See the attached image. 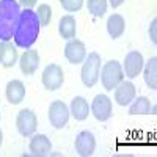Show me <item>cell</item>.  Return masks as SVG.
I'll return each mask as SVG.
<instances>
[{
  "label": "cell",
  "instance_id": "cell-9",
  "mask_svg": "<svg viewBox=\"0 0 157 157\" xmlns=\"http://www.w3.org/2000/svg\"><path fill=\"white\" fill-rule=\"evenodd\" d=\"M143 66H145V60H143V55L138 50H130L124 57V68L123 69L126 72V77L135 78L141 72Z\"/></svg>",
  "mask_w": 157,
  "mask_h": 157
},
{
  "label": "cell",
  "instance_id": "cell-13",
  "mask_svg": "<svg viewBox=\"0 0 157 157\" xmlns=\"http://www.w3.org/2000/svg\"><path fill=\"white\" fill-rule=\"evenodd\" d=\"M135 99V85L132 82H121L115 88V101L120 105H127Z\"/></svg>",
  "mask_w": 157,
  "mask_h": 157
},
{
  "label": "cell",
  "instance_id": "cell-11",
  "mask_svg": "<svg viewBox=\"0 0 157 157\" xmlns=\"http://www.w3.org/2000/svg\"><path fill=\"white\" fill-rule=\"evenodd\" d=\"M64 57H66V60L72 64L82 63L86 57L85 44L82 41H78V39H69L66 47H64Z\"/></svg>",
  "mask_w": 157,
  "mask_h": 157
},
{
  "label": "cell",
  "instance_id": "cell-7",
  "mask_svg": "<svg viewBox=\"0 0 157 157\" xmlns=\"http://www.w3.org/2000/svg\"><path fill=\"white\" fill-rule=\"evenodd\" d=\"M41 80H43L44 88H47L49 91L58 90L64 80V74H63L61 66H58V64H49V66H46L43 71Z\"/></svg>",
  "mask_w": 157,
  "mask_h": 157
},
{
  "label": "cell",
  "instance_id": "cell-18",
  "mask_svg": "<svg viewBox=\"0 0 157 157\" xmlns=\"http://www.w3.org/2000/svg\"><path fill=\"white\" fill-rule=\"evenodd\" d=\"M58 32L61 35V38L64 39H72L75 36V32H77V22H75V17L74 16H63L60 19V24H58Z\"/></svg>",
  "mask_w": 157,
  "mask_h": 157
},
{
  "label": "cell",
  "instance_id": "cell-16",
  "mask_svg": "<svg viewBox=\"0 0 157 157\" xmlns=\"http://www.w3.org/2000/svg\"><path fill=\"white\" fill-rule=\"evenodd\" d=\"M17 61V50L8 41L0 43V64L3 68H13Z\"/></svg>",
  "mask_w": 157,
  "mask_h": 157
},
{
  "label": "cell",
  "instance_id": "cell-10",
  "mask_svg": "<svg viewBox=\"0 0 157 157\" xmlns=\"http://www.w3.org/2000/svg\"><path fill=\"white\" fill-rule=\"evenodd\" d=\"M74 146H75V151H77L78 155H82V157L91 155V154L94 152V149H96L94 135L91 134V132H88V130H82V132L75 137Z\"/></svg>",
  "mask_w": 157,
  "mask_h": 157
},
{
  "label": "cell",
  "instance_id": "cell-20",
  "mask_svg": "<svg viewBox=\"0 0 157 157\" xmlns=\"http://www.w3.org/2000/svg\"><path fill=\"white\" fill-rule=\"evenodd\" d=\"M143 77H145V82L151 90H157V58L152 57L148 60L146 66H145V72H143Z\"/></svg>",
  "mask_w": 157,
  "mask_h": 157
},
{
  "label": "cell",
  "instance_id": "cell-12",
  "mask_svg": "<svg viewBox=\"0 0 157 157\" xmlns=\"http://www.w3.org/2000/svg\"><path fill=\"white\" fill-rule=\"evenodd\" d=\"M29 148H30V151H32V155L44 157V155H49V154H50V151H52V143H50V140L47 138V135H44V134H36V135L32 137Z\"/></svg>",
  "mask_w": 157,
  "mask_h": 157
},
{
  "label": "cell",
  "instance_id": "cell-27",
  "mask_svg": "<svg viewBox=\"0 0 157 157\" xmlns=\"http://www.w3.org/2000/svg\"><path fill=\"white\" fill-rule=\"evenodd\" d=\"M123 2H124V0H110V5L113 8H118L120 5H123Z\"/></svg>",
  "mask_w": 157,
  "mask_h": 157
},
{
  "label": "cell",
  "instance_id": "cell-23",
  "mask_svg": "<svg viewBox=\"0 0 157 157\" xmlns=\"http://www.w3.org/2000/svg\"><path fill=\"white\" fill-rule=\"evenodd\" d=\"M36 16H38V21H39V25H43V27H46V25H49L50 19H52V8L46 3L43 5H39L38 6V13H36Z\"/></svg>",
  "mask_w": 157,
  "mask_h": 157
},
{
  "label": "cell",
  "instance_id": "cell-5",
  "mask_svg": "<svg viewBox=\"0 0 157 157\" xmlns=\"http://www.w3.org/2000/svg\"><path fill=\"white\" fill-rule=\"evenodd\" d=\"M16 127L22 137H32L38 127V118L30 109H24L17 113Z\"/></svg>",
  "mask_w": 157,
  "mask_h": 157
},
{
  "label": "cell",
  "instance_id": "cell-22",
  "mask_svg": "<svg viewBox=\"0 0 157 157\" xmlns=\"http://www.w3.org/2000/svg\"><path fill=\"white\" fill-rule=\"evenodd\" d=\"M88 11L94 17H102L107 13V0H88Z\"/></svg>",
  "mask_w": 157,
  "mask_h": 157
},
{
  "label": "cell",
  "instance_id": "cell-14",
  "mask_svg": "<svg viewBox=\"0 0 157 157\" xmlns=\"http://www.w3.org/2000/svg\"><path fill=\"white\" fill-rule=\"evenodd\" d=\"M19 64H21V71L25 75L35 74L38 66H39V55H38V52L36 50H25L24 54L21 55Z\"/></svg>",
  "mask_w": 157,
  "mask_h": 157
},
{
  "label": "cell",
  "instance_id": "cell-21",
  "mask_svg": "<svg viewBox=\"0 0 157 157\" xmlns=\"http://www.w3.org/2000/svg\"><path fill=\"white\" fill-rule=\"evenodd\" d=\"M149 112H151V102L146 96H138L129 109L130 115H149Z\"/></svg>",
  "mask_w": 157,
  "mask_h": 157
},
{
  "label": "cell",
  "instance_id": "cell-28",
  "mask_svg": "<svg viewBox=\"0 0 157 157\" xmlns=\"http://www.w3.org/2000/svg\"><path fill=\"white\" fill-rule=\"evenodd\" d=\"M2 141H3V134H2V130H0V146H2Z\"/></svg>",
  "mask_w": 157,
  "mask_h": 157
},
{
  "label": "cell",
  "instance_id": "cell-26",
  "mask_svg": "<svg viewBox=\"0 0 157 157\" xmlns=\"http://www.w3.org/2000/svg\"><path fill=\"white\" fill-rule=\"evenodd\" d=\"M19 2H21L25 8H30V10L36 5V0H19Z\"/></svg>",
  "mask_w": 157,
  "mask_h": 157
},
{
  "label": "cell",
  "instance_id": "cell-2",
  "mask_svg": "<svg viewBox=\"0 0 157 157\" xmlns=\"http://www.w3.org/2000/svg\"><path fill=\"white\" fill-rule=\"evenodd\" d=\"M21 8L16 0H0V39L10 41L13 38Z\"/></svg>",
  "mask_w": 157,
  "mask_h": 157
},
{
  "label": "cell",
  "instance_id": "cell-25",
  "mask_svg": "<svg viewBox=\"0 0 157 157\" xmlns=\"http://www.w3.org/2000/svg\"><path fill=\"white\" fill-rule=\"evenodd\" d=\"M155 24H157V21L154 19L152 24H151V29H149V35H151V39H152V43H154V44L157 43V38H155Z\"/></svg>",
  "mask_w": 157,
  "mask_h": 157
},
{
  "label": "cell",
  "instance_id": "cell-17",
  "mask_svg": "<svg viewBox=\"0 0 157 157\" xmlns=\"http://www.w3.org/2000/svg\"><path fill=\"white\" fill-rule=\"evenodd\" d=\"M72 116L75 118V121H85L88 118L90 113V107H88V102L85 98L82 96H77L71 101V112Z\"/></svg>",
  "mask_w": 157,
  "mask_h": 157
},
{
  "label": "cell",
  "instance_id": "cell-6",
  "mask_svg": "<svg viewBox=\"0 0 157 157\" xmlns=\"http://www.w3.org/2000/svg\"><path fill=\"white\" fill-rule=\"evenodd\" d=\"M49 121L55 129H63L69 121V109L63 101H54L49 107Z\"/></svg>",
  "mask_w": 157,
  "mask_h": 157
},
{
  "label": "cell",
  "instance_id": "cell-15",
  "mask_svg": "<svg viewBox=\"0 0 157 157\" xmlns=\"http://www.w3.org/2000/svg\"><path fill=\"white\" fill-rule=\"evenodd\" d=\"M5 93H6L8 102L13 104V105H17V104H21L25 98V86L21 80H11L6 85Z\"/></svg>",
  "mask_w": 157,
  "mask_h": 157
},
{
  "label": "cell",
  "instance_id": "cell-24",
  "mask_svg": "<svg viewBox=\"0 0 157 157\" xmlns=\"http://www.w3.org/2000/svg\"><path fill=\"white\" fill-rule=\"evenodd\" d=\"M60 5L68 13H75L83 6V0H60Z\"/></svg>",
  "mask_w": 157,
  "mask_h": 157
},
{
  "label": "cell",
  "instance_id": "cell-1",
  "mask_svg": "<svg viewBox=\"0 0 157 157\" xmlns=\"http://www.w3.org/2000/svg\"><path fill=\"white\" fill-rule=\"evenodd\" d=\"M39 27L41 25H39V21L35 11H32L30 8L22 11L17 17L14 32H13V39H14L16 46L22 49L32 47L39 35Z\"/></svg>",
  "mask_w": 157,
  "mask_h": 157
},
{
  "label": "cell",
  "instance_id": "cell-19",
  "mask_svg": "<svg viewBox=\"0 0 157 157\" xmlns=\"http://www.w3.org/2000/svg\"><path fill=\"white\" fill-rule=\"evenodd\" d=\"M124 29H126V22L121 14H112L107 19V32L113 39L120 38L124 33Z\"/></svg>",
  "mask_w": 157,
  "mask_h": 157
},
{
  "label": "cell",
  "instance_id": "cell-4",
  "mask_svg": "<svg viewBox=\"0 0 157 157\" xmlns=\"http://www.w3.org/2000/svg\"><path fill=\"white\" fill-rule=\"evenodd\" d=\"M99 72H101V55L96 52H91V54H88L80 72L83 85L88 88H93L99 80Z\"/></svg>",
  "mask_w": 157,
  "mask_h": 157
},
{
  "label": "cell",
  "instance_id": "cell-3",
  "mask_svg": "<svg viewBox=\"0 0 157 157\" xmlns=\"http://www.w3.org/2000/svg\"><path fill=\"white\" fill-rule=\"evenodd\" d=\"M123 80H124V71L116 60H110L104 64L102 72H101V82L104 88L113 91V88H116Z\"/></svg>",
  "mask_w": 157,
  "mask_h": 157
},
{
  "label": "cell",
  "instance_id": "cell-8",
  "mask_svg": "<svg viewBox=\"0 0 157 157\" xmlns=\"http://www.w3.org/2000/svg\"><path fill=\"white\" fill-rule=\"evenodd\" d=\"M91 112H93L94 118L98 121H107L109 118L113 113V107H112V101L109 96L105 94H98L93 99V104H91Z\"/></svg>",
  "mask_w": 157,
  "mask_h": 157
}]
</instances>
